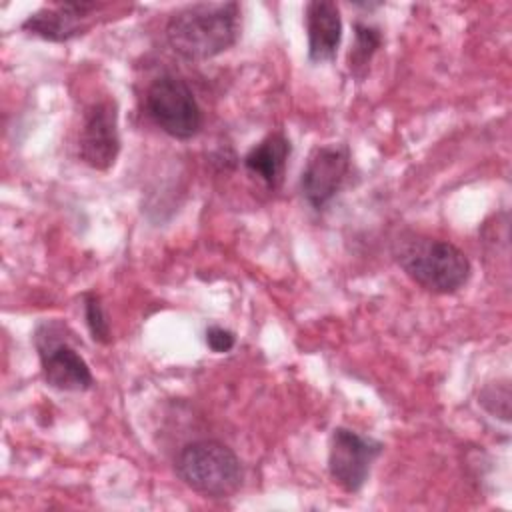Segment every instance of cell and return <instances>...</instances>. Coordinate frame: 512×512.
<instances>
[{"label": "cell", "instance_id": "7c38bea8", "mask_svg": "<svg viewBox=\"0 0 512 512\" xmlns=\"http://www.w3.org/2000/svg\"><path fill=\"white\" fill-rule=\"evenodd\" d=\"M352 30H354V42L350 46L346 64H348V72L356 80H362L368 74L370 62H372L374 54L380 50L384 38H382L380 28L370 22L354 20Z\"/></svg>", "mask_w": 512, "mask_h": 512}, {"label": "cell", "instance_id": "8992f818", "mask_svg": "<svg viewBox=\"0 0 512 512\" xmlns=\"http://www.w3.org/2000/svg\"><path fill=\"white\" fill-rule=\"evenodd\" d=\"M382 450L384 444L372 436L344 426L334 428L328 448V474L332 482L348 494L360 492Z\"/></svg>", "mask_w": 512, "mask_h": 512}, {"label": "cell", "instance_id": "5bb4252c", "mask_svg": "<svg viewBox=\"0 0 512 512\" xmlns=\"http://www.w3.org/2000/svg\"><path fill=\"white\" fill-rule=\"evenodd\" d=\"M478 402L482 404V408L486 412L500 418L502 422H508L510 420V384H508V380L486 386L480 392Z\"/></svg>", "mask_w": 512, "mask_h": 512}, {"label": "cell", "instance_id": "4fadbf2b", "mask_svg": "<svg viewBox=\"0 0 512 512\" xmlns=\"http://www.w3.org/2000/svg\"><path fill=\"white\" fill-rule=\"evenodd\" d=\"M82 306H84L86 328H88L92 340L98 344H110L112 330H110V322H108L102 298L96 292L88 290L82 294Z\"/></svg>", "mask_w": 512, "mask_h": 512}, {"label": "cell", "instance_id": "ba28073f", "mask_svg": "<svg viewBox=\"0 0 512 512\" xmlns=\"http://www.w3.org/2000/svg\"><path fill=\"white\" fill-rule=\"evenodd\" d=\"M350 172V148L346 144L316 146L302 168L300 192L304 200L322 210L342 188Z\"/></svg>", "mask_w": 512, "mask_h": 512}, {"label": "cell", "instance_id": "9c48e42d", "mask_svg": "<svg viewBox=\"0 0 512 512\" xmlns=\"http://www.w3.org/2000/svg\"><path fill=\"white\" fill-rule=\"evenodd\" d=\"M108 4L102 2H54L32 12L20 28L32 36L48 42H68L82 36L90 28V18L104 10Z\"/></svg>", "mask_w": 512, "mask_h": 512}, {"label": "cell", "instance_id": "7a4b0ae2", "mask_svg": "<svg viewBox=\"0 0 512 512\" xmlns=\"http://www.w3.org/2000/svg\"><path fill=\"white\" fill-rule=\"evenodd\" d=\"M394 258L414 284L432 294H454L472 274L468 256L456 244L422 234L400 236Z\"/></svg>", "mask_w": 512, "mask_h": 512}, {"label": "cell", "instance_id": "6da1fadb", "mask_svg": "<svg viewBox=\"0 0 512 512\" xmlns=\"http://www.w3.org/2000/svg\"><path fill=\"white\" fill-rule=\"evenodd\" d=\"M240 36L238 2H196L176 10L166 24L170 48L184 60H210L236 44Z\"/></svg>", "mask_w": 512, "mask_h": 512}, {"label": "cell", "instance_id": "277c9868", "mask_svg": "<svg viewBox=\"0 0 512 512\" xmlns=\"http://www.w3.org/2000/svg\"><path fill=\"white\" fill-rule=\"evenodd\" d=\"M144 108L150 120L176 140H190L202 128V108L192 88L174 74H162L146 88Z\"/></svg>", "mask_w": 512, "mask_h": 512}, {"label": "cell", "instance_id": "30bf717a", "mask_svg": "<svg viewBox=\"0 0 512 512\" xmlns=\"http://www.w3.org/2000/svg\"><path fill=\"white\" fill-rule=\"evenodd\" d=\"M308 60L312 64L332 62L342 42V16L336 2L310 0L304 6Z\"/></svg>", "mask_w": 512, "mask_h": 512}, {"label": "cell", "instance_id": "52a82bcc", "mask_svg": "<svg viewBox=\"0 0 512 512\" xmlns=\"http://www.w3.org/2000/svg\"><path fill=\"white\" fill-rule=\"evenodd\" d=\"M120 130H118V106L114 100L104 98L92 102L82 116L78 134L80 160L100 172L110 170L120 154Z\"/></svg>", "mask_w": 512, "mask_h": 512}, {"label": "cell", "instance_id": "8fae6325", "mask_svg": "<svg viewBox=\"0 0 512 512\" xmlns=\"http://www.w3.org/2000/svg\"><path fill=\"white\" fill-rule=\"evenodd\" d=\"M292 152V144L282 130L266 134L244 154V168L264 182L268 190H276L286 172V162Z\"/></svg>", "mask_w": 512, "mask_h": 512}, {"label": "cell", "instance_id": "5b68a950", "mask_svg": "<svg viewBox=\"0 0 512 512\" xmlns=\"http://www.w3.org/2000/svg\"><path fill=\"white\" fill-rule=\"evenodd\" d=\"M64 326L42 322L34 332V346L40 358L42 378L50 388L62 392H86L94 384L88 362L62 338Z\"/></svg>", "mask_w": 512, "mask_h": 512}, {"label": "cell", "instance_id": "3957f363", "mask_svg": "<svg viewBox=\"0 0 512 512\" xmlns=\"http://www.w3.org/2000/svg\"><path fill=\"white\" fill-rule=\"evenodd\" d=\"M178 478L206 498H230L244 480L242 462L236 452L220 440H196L176 456Z\"/></svg>", "mask_w": 512, "mask_h": 512}, {"label": "cell", "instance_id": "9a60e30c", "mask_svg": "<svg viewBox=\"0 0 512 512\" xmlns=\"http://www.w3.org/2000/svg\"><path fill=\"white\" fill-rule=\"evenodd\" d=\"M204 340H206V346L216 352V354H224V352H230L236 344V336L232 330L228 328H222V326H208L206 332H204Z\"/></svg>", "mask_w": 512, "mask_h": 512}]
</instances>
